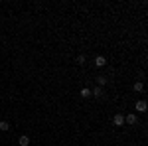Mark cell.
Returning a JSON list of instances; mask_svg holds the SVG:
<instances>
[{
  "label": "cell",
  "mask_w": 148,
  "mask_h": 146,
  "mask_svg": "<svg viewBox=\"0 0 148 146\" xmlns=\"http://www.w3.org/2000/svg\"><path fill=\"white\" fill-rule=\"evenodd\" d=\"M113 123H114V126H125V117H123L121 112H119V114H114Z\"/></svg>",
  "instance_id": "1"
},
{
  "label": "cell",
  "mask_w": 148,
  "mask_h": 146,
  "mask_svg": "<svg viewBox=\"0 0 148 146\" xmlns=\"http://www.w3.org/2000/svg\"><path fill=\"white\" fill-rule=\"evenodd\" d=\"M95 65H97V67H105V65H107V57L105 56H97L95 57Z\"/></svg>",
  "instance_id": "2"
},
{
  "label": "cell",
  "mask_w": 148,
  "mask_h": 146,
  "mask_svg": "<svg viewBox=\"0 0 148 146\" xmlns=\"http://www.w3.org/2000/svg\"><path fill=\"white\" fill-rule=\"evenodd\" d=\"M148 109V103L146 101H136V111L138 112H144Z\"/></svg>",
  "instance_id": "3"
},
{
  "label": "cell",
  "mask_w": 148,
  "mask_h": 146,
  "mask_svg": "<svg viewBox=\"0 0 148 146\" xmlns=\"http://www.w3.org/2000/svg\"><path fill=\"white\" fill-rule=\"evenodd\" d=\"M125 123L126 124H136V114H132V112H130V114H126V117H125Z\"/></svg>",
  "instance_id": "4"
},
{
  "label": "cell",
  "mask_w": 148,
  "mask_h": 146,
  "mask_svg": "<svg viewBox=\"0 0 148 146\" xmlns=\"http://www.w3.org/2000/svg\"><path fill=\"white\" fill-rule=\"evenodd\" d=\"M91 97H97V99H101L103 97V87H95L91 91Z\"/></svg>",
  "instance_id": "5"
},
{
  "label": "cell",
  "mask_w": 148,
  "mask_h": 146,
  "mask_svg": "<svg viewBox=\"0 0 148 146\" xmlns=\"http://www.w3.org/2000/svg\"><path fill=\"white\" fill-rule=\"evenodd\" d=\"M18 144L20 146H30V136H20V140H18Z\"/></svg>",
  "instance_id": "6"
},
{
  "label": "cell",
  "mask_w": 148,
  "mask_h": 146,
  "mask_svg": "<svg viewBox=\"0 0 148 146\" xmlns=\"http://www.w3.org/2000/svg\"><path fill=\"white\" fill-rule=\"evenodd\" d=\"M134 91H136V93H142V91H144V83H142V81H136V83H134Z\"/></svg>",
  "instance_id": "7"
},
{
  "label": "cell",
  "mask_w": 148,
  "mask_h": 146,
  "mask_svg": "<svg viewBox=\"0 0 148 146\" xmlns=\"http://www.w3.org/2000/svg\"><path fill=\"white\" fill-rule=\"evenodd\" d=\"M0 130H2V132H8V130H10V124L6 123V121H0Z\"/></svg>",
  "instance_id": "8"
},
{
  "label": "cell",
  "mask_w": 148,
  "mask_h": 146,
  "mask_svg": "<svg viewBox=\"0 0 148 146\" xmlns=\"http://www.w3.org/2000/svg\"><path fill=\"white\" fill-rule=\"evenodd\" d=\"M81 97H83V99H89V97H91V89H87V87L81 89Z\"/></svg>",
  "instance_id": "9"
},
{
  "label": "cell",
  "mask_w": 148,
  "mask_h": 146,
  "mask_svg": "<svg viewBox=\"0 0 148 146\" xmlns=\"http://www.w3.org/2000/svg\"><path fill=\"white\" fill-rule=\"evenodd\" d=\"M103 85H107V79L103 77V75H99L97 77V87H103Z\"/></svg>",
  "instance_id": "10"
},
{
  "label": "cell",
  "mask_w": 148,
  "mask_h": 146,
  "mask_svg": "<svg viewBox=\"0 0 148 146\" xmlns=\"http://www.w3.org/2000/svg\"><path fill=\"white\" fill-rule=\"evenodd\" d=\"M85 61H87V57L83 56V53H81V56H77V63H79V65H85Z\"/></svg>",
  "instance_id": "11"
}]
</instances>
